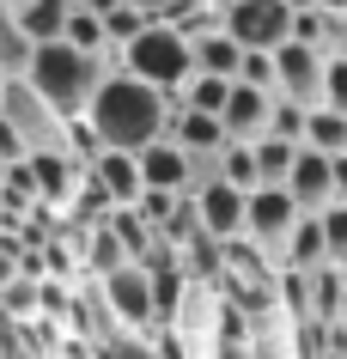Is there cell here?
<instances>
[{"mask_svg":"<svg viewBox=\"0 0 347 359\" xmlns=\"http://www.w3.org/2000/svg\"><path fill=\"white\" fill-rule=\"evenodd\" d=\"M177 104H183V97L158 92V86H147V79H135V74L116 67V74L104 79V92H97L92 116H86V128L97 134L104 152H135L140 158L147 147H158V140L171 134V110Z\"/></svg>","mask_w":347,"mask_h":359,"instance_id":"6da1fadb","label":"cell"},{"mask_svg":"<svg viewBox=\"0 0 347 359\" xmlns=\"http://www.w3.org/2000/svg\"><path fill=\"white\" fill-rule=\"evenodd\" d=\"M110 74H116V61H104V55H86V49H74V43H37L25 79L55 104L61 122H86Z\"/></svg>","mask_w":347,"mask_h":359,"instance_id":"7a4b0ae2","label":"cell"},{"mask_svg":"<svg viewBox=\"0 0 347 359\" xmlns=\"http://www.w3.org/2000/svg\"><path fill=\"white\" fill-rule=\"evenodd\" d=\"M116 67H122V74H135V79H147V86H158V92L183 97V86L195 79V43L183 37L177 25L153 19V25H147V37L128 43Z\"/></svg>","mask_w":347,"mask_h":359,"instance_id":"3957f363","label":"cell"},{"mask_svg":"<svg viewBox=\"0 0 347 359\" xmlns=\"http://www.w3.org/2000/svg\"><path fill=\"white\" fill-rule=\"evenodd\" d=\"M0 116L19 128V140L31 152H74V122H61L55 104H49L31 79H6V92H0Z\"/></svg>","mask_w":347,"mask_h":359,"instance_id":"277c9868","label":"cell"},{"mask_svg":"<svg viewBox=\"0 0 347 359\" xmlns=\"http://www.w3.org/2000/svg\"><path fill=\"white\" fill-rule=\"evenodd\" d=\"M97 292H104V311H110V323L122 329V335H153V329H165L158 280L147 274V268H122V274H110V280H97Z\"/></svg>","mask_w":347,"mask_h":359,"instance_id":"5b68a950","label":"cell"},{"mask_svg":"<svg viewBox=\"0 0 347 359\" xmlns=\"http://www.w3.org/2000/svg\"><path fill=\"white\" fill-rule=\"evenodd\" d=\"M274 97H287L299 110H323L329 97V55L311 43H287L274 49Z\"/></svg>","mask_w":347,"mask_h":359,"instance_id":"8992f818","label":"cell"},{"mask_svg":"<svg viewBox=\"0 0 347 359\" xmlns=\"http://www.w3.org/2000/svg\"><path fill=\"white\" fill-rule=\"evenodd\" d=\"M299 219H305V213H299V201H292L287 189H256L250 195V226H244V238L280 268V262H287L292 231H299Z\"/></svg>","mask_w":347,"mask_h":359,"instance_id":"52a82bcc","label":"cell"},{"mask_svg":"<svg viewBox=\"0 0 347 359\" xmlns=\"http://www.w3.org/2000/svg\"><path fill=\"white\" fill-rule=\"evenodd\" d=\"M226 37L244 49H287L292 43V6L287 0H238L226 13Z\"/></svg>","mask_w":347,"mask_h":359,"instance_id":"ba28073f","label":"cell"},{"mask_svg":"<svg viewBox=\"0 0 347 359\" xmlns=\"http://www.w3.org/2000/svg\"><path fill=\"white\" fill-rule=\"evenodd\" d=\"M31 177H37V195H43L49 213L74 208L79 189H86V165H79L74 152H31Z\"/></svg>","mask_w":347,"mask_h":359,"instance_id":"9c48e42d","label":"cell"},{"mask_svg":"<svg viewBox=\"0 0 347 359\" xmlns=\"http://www.w3.org/2000/svg\"><path fill=\"white\" fill-rule=\"evenodd\" d=\"M287 195L299 201V213H329L335 208V158H323V152H299V165H292V177H287Z\"/></svg>","mask_w":347,"mask_h":359,"instance_id":"30bf717a","label":"cell"},{"mask_svg":"<svg viewBox=\"0 0 347 359\" xmlns=\"http://www.w3.org/2000/svg\"><path fill=\"white\" fill-rule=\"evenodd\" d=\"M195 208H201V231H207V238H219V244L244 238V226H250V195L231 189V183L201 189V195H195Z\"/></svg>","mask_w":347,"mask_h":359,"instance_id":"8fae6325","label":"cell"},{"mask_svg":"<svg viewBox=\"0 0 347 359\" xmlns=\"http://www.w3.org/2000/svg\"><path fill=\"white\" fill-rule=\"evenodd\" d=\"M226 134L238 147H256L268 140V122H274V92H256V86H231V104H226Z\"/></svg>","mask_w":347,"mask_h":359,"instance_id":"7c38bea8","label":"cell"},{"mask_svg":"<svg viewBox=\"0 0 347 359\" xmlns=\"http://www.w3.org/2000/svg\"><path fill=\"white\" fill-rule=\"evenodd\" d=\"M86 183L110 195V208H135L140 195H147V177H140L135 152H97V165L86 170Z\"/></svg>","mask_w":347,"mask_h":359,"instance_id":"4fadbf2b","label":"cell"},{"mask_svg":"<svg viewBox=\"0 0 347 359\" xmlns=\"http://www.w3.org/2000/svg\"><path fill=\"white\" fill-rule=\"evenodd\" d=\"M165 140H177L183 152H226L231 147L226 122H219V116L189 110V104H177V110H171V134H165Z\"/></svg>","mask_w":347,"mask_h":359,"instance_id":"5bb4252c","label":"cell"},{"mask_svg":"<svg viewBox=\"0 0 347 359\" xmlns=\"http://www.w3.org/2000/svg\"><path fill=\"white\" fill-rule=\"evenodd\" d=\"M140 177H147V189H177V195H189V152L177 147V140H158V147L140 152Z\"/></svg>","mask_w":347,"mask_h":359,"instance_id":"9a60e30c","label":"cell"},{"mask_svg":"<svg viewBox=\"0 0 347 359\" xmlns=\"http://www.w3.org/2000/svg\"><path fill=\"white\" fill-rule=\"evenodd\" d=\"M79 256H86V268H92L97 280H110V274H122V268H135V256H128V244L110 231V219L92 231H79Z\"/></svg>","mask_w":347,"mask_h":359,"instance_id":"2e32d148","label":"cell"},{"mask_svg":"<svg viewBox=\"0 0 347 359\" xmlns=\"http://www.w3.org/2000/svg\"><path fill=\"white\" fill-rule=\"evenodd\" d=\"M31 55H37V43L25 37L19 6L0 0V74H6V79H25V74H31Z\"/></svg>","mask_w":347,"mask_h":359,"instance_id":"e0dca14e","label":"cell"},{"mask_svg":"<svg viewBox=\"0 0 347 359\" xmlns=\"http://www.w3.org/2000/svg\"><path fill=\"white\" fill-rule=\"evenodd\" d=\"M19 25L31 43H61L67 25H74V0H25L19 6Z\"/></svg>","mask_w":347,"mask_h":359,"instance_id":"ac0fdd59","label":"cell"},{"mask_svg":"<svg viewBox=\"0 0 347 359\" xmlns=\"http://www.w3.org/2000/svg\"><path fill=\"white\" fill-rule=\"evenodd\" d=\"M280 268H299V274H317V268H329V231H323V213L317 219H299V231H292V244H287V262Z\"/></svg>","mask_w":347,"mask_h":359,"instance_id":"d6986e66","label":"cell"},{"mask_svg":"<svg viewBox=\"0 0 347 359\" xmlns=\"http://www.w3.org/2000/svg\"><path fill=\"white\" fill-rule=\"evenodd\" d=\"M341 317H347V274L341 268H317L311 274V323L335 329Z\"/></svg>","mask_w":347,"mask_h":359,"instance_id":"ffe728a7","label":"cell"},{"mask_svg":"<svg viewBox=\"0 0 347 359\" xmlns=\"http://www.w3.org/2000/svg\"><path fill=\"white\" fill-rule=\"evenodd\" d=\"M195 74H213V79H238L244 74V43H231L226 31L195 43Z\"/></svg>","mask_w":347,"mask_h":359,"instance_id":"44dd1931","label":"cell"},{"mask_svg":"<svg viewBox=\"0 0 347 359\" xmlns=\"http://www.w3.org/2000/svg\"><path fill=\"white\" fill-rule=\"evenodd\" d=\"M299 140H256V170H262V189H287V177H292V165H299Z\"/></svg>","mask_w":347,"mask_h":359,"instance_id":"7402d4cb","label":"cell"},{"mask_svg":"<svg viewBox=\"0 0 347 359\" xmlns=\"http://www.w3.org/2000/svg\"><path fill=\"white\" fill-rule=\"evenodd\" d=\"M305 147H311V152H323V158H341V152H347V116H335V110H311V122H305Z\"/></svg>","mask_w":347,"mask_h":359,"instance_id":"603a6c76","label":"cell"},{"mask_svg":"<svg viewBox=\"0 0 347 359\" xmlns=\"http://www.w3.org/2000/svg\"><path fill=\"white\" fill-rule=\"evenodd\" d=\"M231 86H238V79L195 74L189 86H183V104H189V110H201V116H226V104H231Z\"/></svg>","mask_w":347,"mask_h":359,"instance_id":"cb8c5ba5","label":"cell"},{"mask_svg":"<svg viewBox=\"0 0 347 359\" xmlns=\"http://www.w3.org/2000/svg\"><path fill=\"white\" fill-rule=\"evenodd\" d=\"M147 25H153V13H140V6H116L110 19H104V37H110V55L122 61V49L135 37H147Z\"/></svg>","mask_w":347,"mask_h":359,"instance_id":"d4e9b609","label":"cell"},{"mask_svg":"<svg viewBox=\"0 0 347 359\" xmlns=\"http://www.w3.org/2000/svg\"><path fill=\"white\" fill-rule=\"evenodd\" d=\"M61 43H74V49H86V55H104V61H116V55H110V37H104V19L79 13V6H74V25H67V37H61Z\"/></svg>","mask_w":347,"mask_h":359,"instance_id":"484cf974","label":"cell"},{"mask_svg":"<svg viewBox=\"0 0 347 359\" xmlns=\"http://www.w3.org/2000/svg\"><path fill=\"white\" fill-rule=\"evenodd\" d=\"M226 183H231V189H244V195H256V189H262V170H256V147H238V140L226 147Z\"/></svg>","mask_w":347,"mask_h":359,"instance_id":"4316f807","label":"cell"},{"mask_svg":"<svg viewBox=\"0 0 347 359\" xmlns=\"http://www.w3.org/2000/svg\"><path fill=\"white\" fill-rule=\"evenodd\" d=\"M317 49H323L329 61H347V6H335V13H317Z\"/></svg>","mask_w":347,"mask_h":359,"instance_id":"83f0119b","label":"cell"},{"mask_svg":"<svg viewBox=\"0 0 347 359\" xmlns=\"http://www.w3.org/2000/svg\"><path fill=\"white\" fill-rule=\"evenodd\" d=\"M0 201H6V208H43V195H37V177H31V158L6 170V183H0Z\"/></svg>","mask_w":347,"mask_h":359,"instance_id":"f1b7e54d","label":"cell"},{"mask_svg":"<svg viewBox=\"0 0 347 359\" xmlns=\"http://www.w3.org/2000/svg\"><path fill=\"white\" fill-rule=\"evenodd\" d=\"M177 201H183V195H177V189H147V195H140V201H135V213H140V219H147V226L158 231V238H165V226H171Z\"/></svg>","mask_w":347,"mask_h":359,"instance_id":"f546056e","label":"cell"},{"mask_svg":"<svg viewBox=\"0 0 347 359\" xmlns=\"http://www.w3.org/2000/svg\"><path fill=\"white\" fill-rule=\"evenodd\" d=\"M305 122H311V110H299V104H287V97H274V122H268L274 140H299V147H305Z\"/></svg>","mask_w":347,"mask_h":359,"instance_id":"4dcf8cb0","label":"cell"},{"mask_svg":"<svg viewBox=\"0 0 347 359\" xmlns=\"http://www.w3.org/2000/svg\"><path fill=\"white\" fill-rule=\"evenodd\" d=\"M43 292L37 280H13V286H0V317H25V311H37Z\"/></svg>","mask_w":347,"mask_h":359,"instance_id":"1f68e13d","label":"cell"},{"mask_svg":"<svg viewBox=\"0 0 347 359\" xmlns=\"http://www.w3.org/2000/svg\"><path fill=\"white\" fill-rule=\"evenodd\" d=\"M238 86L274 92V55H268V49H244V74H238Z\"/></svg>","mask_w":347,"mask_h":359,"instance_id":"d6a6232c","label":"cell"},{"mask_svg":"<svg viewBox=\"0 0 347 359\" xmlns=\"http://www.w3.org/2000/svg\"><path fill=\"white\" fill-rule=\"evenodd\" d=\"M323 231H329V268L347 274V208H329L323 213Z\"/></svg>","mask_w":347,"mask_h":359,"instance_id":"836d02e7","label":"cell"},{"mask_svg":"<svg viewBox=\"0 0 347 359\" xmlns=\"http://www.w3.org/2000/svg\"><path fill=\"white\" fill-rule=\"evenodd\" d=\"M104 353L110 359H158V347H153V335H110Z\"/></svg>","mask_w":347,"mask_h":359,"instance_id":"e575fe53","label":"cell"},{"mask_svg":"<svg viewBox=\"0 0 347 359\" xmlns=\"http://www.w3.org/2000/svg\"><path fill=\"white\" fill-rule=\"evenodd\" d=\"M323 110L347 116V61H329V97H323Z\"/></svg>","mask_w":347,"mask_h":359,"instance_id":"d590c367","label":"cell"},{"mask_svg":"<svg viewBox=\"0 0 347 359\" xmlns=\"http://www.w3.org/2000/svg\"><path fill=\"white\" fill-rule=\"evenodd\" d=\"M0 158H6V165H25V158H31V147L19 140V128H13L6 116H0Z\"/></svg>","mask_w":347,"mask_h":359,"instance_id":"8d00e7d4","label":"cell"},{"mask_svg":"<svg viewBox=\"0 0 347 359\" xmlns=\"http://www.w3.org/2000/svg\"><path fill=\"white\" fill-rule=\"evenodd\" d=\"M79 13H92V19H110L116 6H128V0H74Z\"/></svg>","mask_w":347,"mask_h":359,"instance_id":"74e56055","label":"cell"},{"mask_svg":"<svg viewBox=\"0 0 347 359\" xmlns=\"http://www.w3.org/2000/svg\"><path fill=\"white\" fill-rule=\"evenodd\" d=\"M335 208H347V152L335 158Z\"/></svg>","mask_w":347,"mask_h":359,"instance_id":"f35d334b","label":"cell"},{"mask_svg":"<svg viewBox=\"0 0 347 359\" xmlns=\"http://www.w3.org/2000/svg\"><path fill=\"white\" fill-rule=\"evenodd\" d=\"M128 6H140V13H153V19H165V13H171L177 0H128Z\"/></svg>","mask_w":347,"mask_h":359,"instance_id":"ab89813d","label":"cell"},{"mask_svg":"<svg viewBox=\"0 0 347 359\" xmlns=\"http://www.w3.org/2000/svg\"><path fill=\"white\" fill-rule=\"evenodd\" d=\"M287 6H292V19H299V13H317L323 0H287Z\"/></svg>","mask_w":347,"mask_h":359,"instance_id":"60d3db41","label":"cell"},{"mask_svg":"<svg viewBox=\"0 0 347 359\" xmlns=\"http://www.w3.org/2000/svg\"><path fill=\"white\" fill-rule=\"evenodd\" d=\"M207 6H219V13H231V6H238V0H207Z\"/></svg>","mask_w":347,"mask_h":359,"instance_id":"b9f144b4","label":"cell"},{"mask_svg":"<svg viewBox=\"0 0 347 359\" xmlns=\"http://www.w3.org/2000/svg\"><path fill=\"white\" fill-rule=\"evenodd\" d=\"M6 170H13V165H6V158H0V183H6Z\"/></svg>","mask_w":347,"mask_h":359,"instance_id":"7bdbcfd3","label":"cell"},{"mask_svg":"<svg viewBox=\"0 0 347 359\" xmlns=\"http://www.w3.org/2000/svg\"><path fill=\"white\" fill-rule=\"evenodd\" d=\"M0 92H6V74H0Z\"/></svg>","mask_w":347,"mask_h":359,"instance_id":"ee69618b","label":"cell"},{"mask_svg":"<svg viewBox=\"0 0 347 359\" xmlns=\"http://www.w3.org/2000/svg\"><path fill=\"white\" fill-rule=\"evenodd\" d=\"M13 6H25V0H13Z\"/></svg>","mask_w":347,"mask_h":359,"instance_id":"f6af8a7d","label":"cell"},{"mask_svg":"<svg viewBox=\"0 0 347 359\" xmlns=\"http://www.w3.org/2000/svg\"><path fill=\"white\" fill-rule=\"evenodd\" d=\"M341 6H347V0H341Z\"/></svg>","mask_w":347,"mask_h":359,"instance_id":"bcb514c9","label":"cell"}]
</instances>
